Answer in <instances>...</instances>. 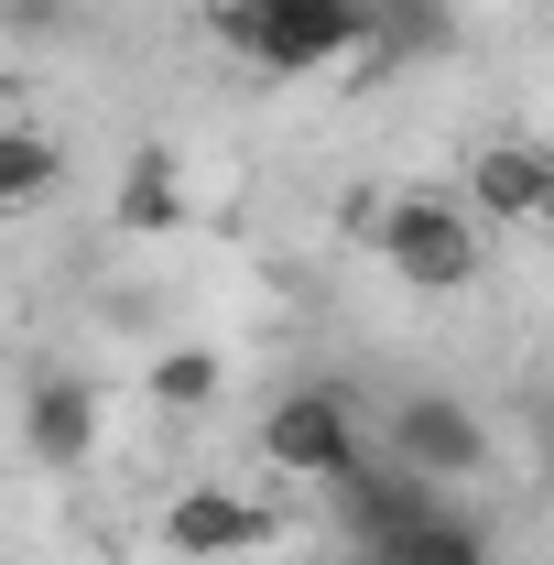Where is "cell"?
Segmentation results:
<instances>
[{
	"label": "cell",
	"mask_w": 554,
	"mask_h": 565,
	"mask_svg": "<svg viewBox=\"0 0 554 565\" xmlns=\"http://www.w3.org/2000/svg\"><path fill=\"white\" fill-rule=\"evenodd\" d=\"M359 239L392 262V282H414V294H468V282L489 273V228L457 196H370L359 207Z\"/></svg>",
	"instance_id": "1"
},
{
	"label": "cell",
	"mask_w": 554,
	"mask_h": 565,
	"mask_svg": "<svg viewBox=\"0 0 554 565\" xmlns=\"http://www.w3.org/2000/svg\"><path fill=\"white\" fill-rule=\"evenodd\" d=\"M207 33L262 76H316L370 44V11L359 0H207Z\"/></svg>",
	"instance_id": "2"
},
{
	"label": "cell",
	"mask_w": 554,
	"mask_h": 565,
	"mask_svg": "<svg viewBox=\"0 0 554 565\" xmlns=\"http://www.w3.org/2000/svg\"><path fill=\"white\" fill-rule=\"evenodd\" d=\"M392 468H414V479H435V490H468L489 457H500V435H489V414L468 403V392H392L381 403V435H370Z\"/></svg>",
	"instance_id": "3"
},
{
	"label": "cell",
	"mask_w": 554,
	"mask_h": 565,
	"mask_svg": "<svg viewBox=\"0 0 554 565\" xmlns=\"http://www.w3.org/2000/svg\"><path fill=\"white\" fill-rule=\"evenodd\" d=\"M262 457H273L283 479H305V490L348 479V468L370 457V414H359V392H338V381H294V392H273V414H262Z\"/></svg>",
	"instance_id": "4"
},
{
	"label": "cell",
	"mask_w": 554,
	"mask_h": 565,
	"mask_svg": "<svg viewBox=\"0 0 554 565\" xmlns=\"http://www.w3.org/2000/svg\"><path fill=\"white\" fill-rule=\"evenodd\" d=\"M457 490H435V479H414V468H392L381 446L348 468V479H327V511H338V533H348V555H381V544H403L414 522H435Z\"/></svg>",
	"instance_id": "5"
},
{
	"label": "cell",
	"mask_w": 554,
	"mask_h": 565,
	"mask_svg": "<svg viewBox=\"0 0 554 565\" xmlns=\"http://www.w3.org/2000/svg\"><path fill=\"white\" fill-rule=\"evenodd\" d=\"M98 424H109V392L87 381V370H33V392H22V457L33 468H87L98 457Z\"/></svg>",
	"instance_id": "6"
},
{
	"label": "cell",
	"mask_w": 554,
	"mask_h": 565,
	"mask_svg": "<svg viewBox=\"0 0 554 565\" xmlns=\"http://www.w3.org/2000/svg\"><path fill=\"white\" fill-rule=\"evenodd\" d=\"M468 217L479 228H544L554 217V152L522 131H500L468 152Z\"/></svg>",
	"instance_id": "7"
},
{
	"label": "cell",
	"mask_w": 554,
	"mask_h": 565,
	"mask_svg": "<svg viewBox=\"0 0 554 565\" xmlns=\"http://www.w3.org/2000/svg\"><path fill=\"white\" fill-rule=\"evenodd\" d=\"M163 544H174V555H196V565H239V555H262V544H273V511L207 479V490H174Z\"/></svg>",
	"instance_id": "8"
},
{
	"label": "cell",
	"mask_w": 554,
	"mask_h": 565,
	"mask_svg": "<svg viewBox=\"0 0 554 565\" xmlns=\"http://www.w3.org/2000/svg\"><path fill=\"white\" fill-rule=\"evenodd\" d=\"M359 565H500V555H489V522H479V511L446 500L435 522H414L403 544H381V555H359Z\"/></svg>",
	"instance_id": "9"
},
{
	"label": "cell",
	"mask_w": 554,
	"mask_h": 565,
	"mask_svg": "<svg viewBox=\"0 0 554 565\" xmlns=\"http://www.w3.org/2000/svg\"><path fill=\"white\" fill-rule=\"evenodd\" d=\"M55 185H66V152L33 120H0V207H44Z\"/></svg>",
	"instance_id": "10"
},
{
	"label": "cell",
	"mask_w": 554,
	"mask_h": 565,
	"mask_svg": "<svg viewBox=\"0 0 554 565\" xmlns=\"http://www.w3.org/2000/svg\"><path fill=\"white\" fill-rule=\"evenodd\" d=\"M185 217V174H174V152H141L131 174H120V228L131 239H163Z\"/></svg>",
	"instance_id": "11"
},
{
	"label": "cell",
	"mask_w": 554,
	"mask_h": 565,
	"mask_svg": "<svg viewBox=\"0 0 554 565\" xmlns=\"http://www.w3.org/2000/svg\"><path fill=\"white\" fill-rule=\"evenodd\" d=\"M217 381H228V370H217V349H163L152 370H141V392H152L163 414H207Z\"/></svg>",
	"instance_id": "12"
}]
</instances>
